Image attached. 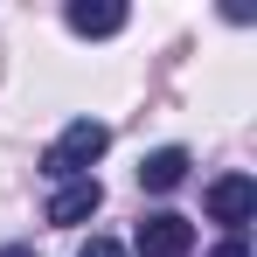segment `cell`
<instances>
[{
  "mask_svg": "<svg viewBox=\"0 0 257 257\" xmlns=\"http://www.w3.org/2000/svg\"><path fill=\"white\" fill-rule=\"evenodd\" d=\"M104 146H111V125H97V118H70L63 139L42 153V174H49V181H84V174L104 160Z\"/></svg>",
  "mask_w": 257,
  "mask_h": 257,
  "instance_id": "cell-1",
  "label": "cell"
},
{
  "mask_svg": "<svg viewBox=\"0 0 257 257\" xmlns=\"http://www.w3.org/2000/svg\"><path fill=\"white\" fill-rule=\"evenodd\" d=\"M132 250H139V257H188V250H195V222H188V215H174V209H160V215H146V222H139Z\"/></svg>",
  "mask_w": 257,
  "mask_h": 257,
  "instance_id": "cell-2",
  "label": "cell"
},
{
  "mask_svg": "<svg viewBox=\"0 0 257 257\" xmlns=\"http://www.w3.org/2000/svg\"><path fill=\"white\" fill-rule=\"evenodd\" d=\"M209 215L229 229V236H243V222L257 215V181L250 174H222V181L209 188Z\"/></svg>",
  "mask_w": 257,
  "mask_h": 257,
  "instance_id": "cell-3",
  "label": "cell"
},
{
  "mask_svg": "<svg viewBox=\"0 0 257 257\" xmlns=\"http://www.w3.org/2000/svg\"><path fill=\"white\" fill-rule=\"evenodd\" d=\"M97 202H104L97 174H84V181H63V188L49 195V222H56V229H77L84 215H97Z\"/></svg>",
  "mask_w": 257,
  "mask_h": 257,
  "instance_id": "cell-4",
  "label": "cell"
},
{
  "mask_svg": "<svg viewBox=\"0 0 257 257\" xmlns=\"http://www.w3.org/2000/svg\"><path fill=\"white\" fill-rule=\"evenodd\" d=\"M63 21H70L77 35H118V28H125V7H118V0H70Z\"/></svg>",
  "mask_w": 257,
  "mask_h": 257,
  "instance_id": "cell-5",
  "label": "cell"
},
{
  "mask_svg": "<svg viewBox=\"0 0 257 257\" xmlns=\"http://www.w3.org/2000/svg\"><path fill=\"white\" fill-rule=\"evenodd\" d=\"M181 181H188V153H181V146H160V153L139 160V188H153V195H167Z\"/></svg>",
  "mask_w": 257,
  "mask_h": 257,
  "instance_id": "cell-6",
  "label": "cell"
},
{
  "mask_svg": "<svg viewBox=\"0 0 257 257\" xmlns=\"http://www.w3.org/2000/svg\"><path fill=\"white\" fill-rule=\"evenodd\" d=\"M77 257H125V243H111V236H90Z\"/></svg>",
  "mask_w": 257,
  "mask_h": 257,
  "instance_id": "cell-7",
  "label": "cell"
},
{
  "mask_svg": "<svg viewBox=\"0 0 257 257\" xmlns=\"http://www.w3.org/2000/svg\"><path fill=\"white\" fill-rule=\"evenodd\" d=\"M209 257H250V243H243V236H222V243H215Z\"/></svg>",
  "mask_w": 257,
  "mask_h": 257,
  "instance_id": "cell-8",
  "label": "cell"
},
{
  "mask_svg": "<svg viewBox=\"0 0 257 257\" xmlns=\"http://www.w3.org/2000/svg\"><path fill=\"white\" fill-rule=\"evenodd\" d=\"M0 257H35V250H28V243H7V250H0Z\"/></svg>",
  "mask_w": 257,
  "mask_h": 257,
  "instance_id": "cell-9",
  "label": "cell"
}]
</instances>
